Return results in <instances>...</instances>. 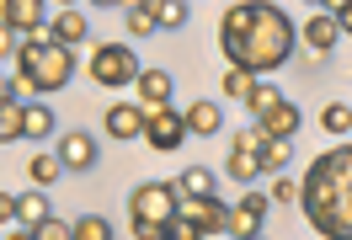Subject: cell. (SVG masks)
<instances>
[{
	"label": "cell",
	"instance_id": "6da1fadb",
	"mask_svg": "<svg viewBox=\"0 0 352 240\" xmlns=\"http://www.w3.org/2000/svg\"><path fill=\"white\" fill-rule=\"evenodd\" d=\"M294 22L283 17L278 0H241L219 17V48L230 65H245L267 75V69H283L294 54Z\"/></svg>",
	"mask_w": 352,
	"mask_h": 240
},
{
	"label": "cell",
	"instance_id": "7a4b0ae2",
	"mask_svg": "<svg viewBox=\"0 0 352 240\" xmlns=\"http://www.w3.org/2000/svg\"><path fill=\"white\" fill-rule=\"evenodd\" d=\"M309 230L326 240H352V144L326 150L305 171V193H299Z\"/></svg>",
	"mask_w": 352,
	"mask_h": 240
},
{
	"label": "cell",
	"instance_id": "3957f363",
	"mask_svg": "<svg viewBox=\"0 0 352 240\" xmlns=\"http://www.w3.org/2000/svg\"><path fill=\"white\" fill-rule=\"evenodd\" d=\"M16 69L22 75H32L38 80V91H65L69 75H75V54H69V43H54V38H22V48H16Z\"/></svg>",
	"mask_w": 352,
	"mask_h": 240
},
{
	"label": "cell",
	"instance_id": "277c9868",
	"mask_svg": "<svg viewBox=\"0 0 352 240\" xmlns=\"http://www.w3.org/2000/svg\"><path fill=\"white\" fill-rule=\"evenodd\" d=\"M129 219L133 224H176L182 219V187L176 182H144V187H133Z\"/></svg>",
	"mask_w": 352,
	"mask_h": 240
},
{
	"label": "cell",
	"instance_id": "5b68a950",
	"mask_svg": "<svg viewBox=\"0 0 352 240\" xmlns=\"http://www.w3.org/2000/svg\"><path fill=\"white\" fill-rule=\"evenodd\" d=\"M198 235H230V208L219 197H182V219L171 224V240H198Z\"/></svg>",
	"mask_w": 352,
	"mask_h": 240
},
{
	"label": "cell",
	"instance_id": "8992f818",
	"mask_svg": "<svg viewBox=\"0 0 352 240\" xmlns=\"http://www.w3.org/2000/svg\"><path fill=\"white\" fill-rule=\"evenodd\" d=\"M86 69H91V80H96V86H107V91L133 86V80H139V59H133L129 43H102L96 54H91Z\"/></svg>",
	"mask_w": 352,
	"mask_h": 240
},
{
	"label": "cell",
	"instance_id": "52a82bcc",
	"mask_svg": "<svg viewBox=\"0 0 352 240\" xmlns=\"http://www.w3.org/2000/svg\"><path fill=\"white\" fill-rule=\"evenodd\" d=\"M187 112H171V107H155L150 123H144V139H150V150H182V139H187Z\"/></svg>",
	"mask_w": 352,
	"mask_h": 240
},
{
	"label": "cell",
	"instance_id": "ba28073f",
	"mask_svg": "<svg viewBox=\"0 0 352 240\" xmlns=\"http://www.w3.org/2000/svg\"><path fill=\"white\" fill-rule=\"evenodd\" d=\"M0 17H6V27L11 32H22V38H32V32H48V17L43 0H0Z\"/></svg>",
	"mask_w": 352,
	"mask_h": 240
},
{
	"label": "cell",
	"instance_id": "9c48e42d",
	"mask_svg": "<svg viewBox=\"0 0 352 240\" xmlns=\"http://www.w3.org/2000/svg\"><path fill=\"white\" fill-rule=\"evenodd\" d=\"M299 38H305V48L315 54V59H320V54H331V48H336V38H342L336 11H315V17L305 22V32H299Z\"/></svg>",
	"mask_w": 352,
	"mask_h": 240
},
{
	"label": "cell",
	"instance_id": "30bf717a",
	"mask_svg": "<svg viewBox=\"0 0 352 240\" xmlns=\"http://www.w3.org/2000/svg\"><path fill=\"white\" fill-rule=\"evenodd\" d=\"M267 193H245L235 208H230V235H256L262 230V219H267Z\"/></svg>",
	"mask_w": 352,
	"mask_h": 240
},
{
	"label": "cell",
	"instance_id": "8fae6325",
	"mask_svg": "<svg viewBox=\"0 0 352 240\" xmlns=\"http://www.w3.org/2000/svg\"><path fill=\"white\" fill-rule=\"evenodd\" d=\"M144 123H150V112L133 107V102L107 107V139H144Z\"/></svg>",
	"mask_w": 352,
	"mask_h": 240
},
{
	"label": "cell",
	"instance_id": "7c38bea8",
	"mask_svg": "<svg viewBox=\"0 0 352 240\" xmlns=\"http://www.w3.org/2000/svg\"><path fill=\"white\" fill-rule=\"evenodd\" d=\"M256 123H262V129H267V139H294L305 118H299V107H294L288 96H278V102H272V107H267L262 118H256Z\"/></svg>",
	"mask_w": 352,
	"mask_h": 240
},
{
	"label": "cell",
	"instance_id": "4fadbf2b",
	"mask_svg": "<svg viewBox=\"0 0 352 240\" xmlns=\"http://www.w3.org/2000/svg\"><path fill=\"white\" fill-rule=\"evenodd\" d=\"M86 32H91V22H86V11H69V6H59L54 11V22H48V38L54 43H86Z\"/></svg>",
	"mask_w": 352,
	"mask_h": 240
},
{
	"label": "cell",
	"instance_id": "5bb4252c",
	"mask_svg": "<svg viewBox=\"0 0 352 240\" xmlns=\"http://www.w3.org/2000/svg\"><path fill=\"white\" fill-rule=\"evenodd\" d=\"M59 155H65L69 171H91V166H96V139L75 129V133H65V139H59Z\"/></svg>",
	"mask_w": 352,
	"mask_h": 240
},
{
	"label": "cell",
	"instance_id": "9a60e30c",
	"mask_svg": "<svg viewBox=\"0 0 352 240\" xmlns=\"http://www.w3.org/2000/svg\"><path fill=\"white\" fill-rule=\"evenodd\" d=\"M139 96H144V112H155V107H166L171 102V75L166 69H139Z\"/></svg>",
	"mask_w": 352,
	"mask_h": 240
},
{
	"label": "cell",
	"instance_id": "2e32d148",
	"mask_svg": "<svg viewBox=\"0 0 352 240\" xmlns=\"http://www.w3.org/2000/svg\"><path fill=\"white\" fill-rule=\"evenodd\" d=\"M224 171H230V182H256V176H267L262 155L256 150H241V144H230V160H224Z\"/></svg>",
	"mask_w": 352,
	"mask_h": 240
},
{
	"label": "cell",
	"instance_id": "e0dca14e",
	"mask_svg": "<svg viewBox=\"0 0 352 240\" xmlns=\"http://www.w3.org/2000/svg\"><path fill=\"white\" fill-rule=\"evenodd\" d=\"M16 139H27V107L0 96V144H16Z\"/></svg>",
	"mask_w": 352,
	"mask_h": 240
},
{
	"label": "cell",
	"instance_id": "ac0fdd59",
	"mask_svg": "<svg viewBox=\"0 0 352 240\" xmlns=\"http://www.w3.org/2000/svg\"><path fill=\"white\" fill-rule=\"evenodd\" d=\"M139 6H144V11H155V22L166 27V32H182V27H187V17H192L182 0H139Z\"/></svg>",
	"mask_w": 352,
	"mask_h": 240
},
{
	"label": "cell",
	"instance_id": "d6986e66",
	"mask_svg": "<svg viewBox=\"0 0 352 240\" xmlns=\"http://www.w3.org/2000/svg\"><path fill=\"white\" fill-rule=\"evenodd\" d=\"M187 129H192V133H219L224 129L219 102H192V107H187Z\"/></svg>",
	"mask_w": 352,
	"mask_h": 240
},
{
	"label": "cell",
	"instance_id": "ffe728a7",
	"mask_svg": "<svg viewBox=\"0 0 352 240\" xmlns=\"http://www.w3.org/2000/svg\"><path fill=\"white\" fill-rule=\"evenodd\" d=\"M176 187H182V197H214V171L208 166H187L176 176Z\"/></svg>",
	"mask_w": 352,
	"mask_h": 240
},
{
	"label": "cell",
	"instance_id": "44dd1931",
	"mask_svg": "<svg viewBox=\"0 0 352 240\" xmlns=\"http://www.w3.org/2000/svg\"><path fill=\"white\" fill-rule=\"evenodd\" d=\"M16 219H22L27 230H38L43 219H54V214H48V197L43 193H22V197H16Z\"/></svg>",
	"mask_w": 352,
	"mask_h": 240
},
{
	"label": "cell",
	"instance_id": "7402d4cb",
	"mask_svg": "<svg viewBox=\"0 0 352 240\" xmlns=\"http://www.w3.org/2000/svg\"><path fill=\"white\" fill-rule=\"evenodd\" d=\"M59 171H69V166H65V155H32V160H27V176H32L38 187L59 182Z\"/></svg>",
	"mask_w": 352,
	"mask_h": 240
},
{
	"label": "cell",
	"instance_id": "603a6c76",
	"mask_svg": "<svg viewBox=\"0 0 352 240\" xmlns=\"http://www.w3.org/2000/svg\"><path fill=\"white\" fill-rule=\"evenodd\" d=\"M256 91V69H245V65H224V96H251Z\"/></svg>",
	"mask_w": 352,
	"mask_h": 240
},
{
	"label": "cell",
	"instance_id": "cb8c5ba5",
	"mask_svg": "<svg viewBox=\"0 0 352 240\" xmlns=\"http://www.w3.org/2000/svg\"><path fill=\"white\" fill-rule=\"evenodd\" d=\"M288 160H294V139H267V150H262V166H267V176L288 171Z\"/></svg>",
	"mask_w": 352,
	"mask_h": 240
},
{
	"label": "cell",
	"instance_id": "d4e9b609",
	"mask_svg": "<svg viewBox=\"0 0 352 240\" xmlns=\"http://www.w3.org/2000/svg\"><path fill=\"white\" fill-rule=\"evenodd\" d=\"M69 235H75V240H112V224L102 214H86V219L69 224Z\"/></svg>",
	"mask_w": 352,
	"mask_h": 240
},
{
	"label": "cell",
	"instance_id": "484cf974",
	"mask_svg": "<svg viewBox=\"0 0 352 240\" xmlns=\"http://www.w3.org/2000/svg\"><path fill=\"white\" fill-rule=\"evenodd\" d=\"M320 129H326V133H352V107L331 102V107L320 112Z\"/></svg>",
	"mask_w": 352,
	"mask_h": 240
},
{
	"label": "cell",
	"instance_id": "4316f807",
	"mask_svg": "<svg viewBox=\"0 0 352 240\" xmlns=\"http://www.w3.org/2000/svg\"><path fill=\"white\" fill-rule=\"evenodd\" d=\"M123 22H129V38H150L155 27V11H144V6H129V17H123Z\"/></svg>",
	"mask_w": 352,
	"mask_h": 240
},
{
	"label": "cell",
	"instance_id": "83f0119b",
	"mask_svg": "<svg viewBox=\"0 0 352 240\" xmlns=\"http://www.w3.org/2000/svg\"><path fill=\"white\" fill-rule=\"evenodd\" d=\"M32 91H38V80H32V75H22V69H16V75H6V86H0V96H11V102H27Z\"/></svg>",
	"mask_w": 352,
	"mask_h": 240
},
{
	"label": "cell",
	"instance_id": "f1b7e54d",
	"mask_svg": "<svg viewBox=\"0 0 352 240\" xmlns=\"http://www.w3.org/2000/svg\"><path fill=\"white\" fill-rule=\"evenodd\" d=\"M54 133V112L48 107H27V139H48Z\"/></svg>",
	"mask_w": 352,
	"mask_h": 240
},
{
	"label": "cell",
	"instance_id": "f546056e",
	"mask_svg": "<svg viewBox=\"0 0 352 240\" xmlns=\"http://www.w3.org/2000/svg\"><path fill=\"white\" fill-rule=\"evenodd\" d=\"M278 96H283V91H272V86H262V80H256V91H251V96H245V107H251V118H262V112L272 107V102H278Z\"/></svg>",
	"mask_w": 352,
	"mask_h": 240
},
{
	"label": "cell",
	"instance_id": "4dcf8cb0",
	"mask_svg": "<svg viewBox=\"0 0 352 240\" xmlns=\"http://www.w3.org/2000/svg\"><path fill=\"white\" fill-rule=\"evenodd\" d=\"M299 193H305V182H288L283 171L272 176V203H299Z\"/></svg>",
	"mask_w": 352,
	"mask_h": 240
},
{
	"label": "cell",
	"instance_id": "1f68e13d",
	"mask_svg": "<svg viewBox=\"0 0 352 240\" xmlns=\"http://www.w3.org/2000/svg\"><path fill=\"white\" fill-rule=\"evenodd\" d=\"M133 240H171V224H133Z\"/></svg>",
	"mask_w": 352,
	"mask_h": 240
},
{
	"label": "cell",
	"instance_id": "d6a6232c",
	"mask_svg": "<svg viewBox=\"0 0 352 240\" xmlns=\"http://www.w3.org/2000/svg\"><path fill=\"white\" fill-rule=\"evenodd\" d=\"M32 235H38V240H65V235H69V224H59V219H43Z\"/></svg>",
	"mask_w": 352,
	"mask_h": 240
},
{
	"label": "cell",
	"instance_id": "836d02e7",
	"mask_svg": "<svg viewBox=\"0 0 352 240\" xmlns=\"http://www.w3.org/2000/svg\"><path fill=\"white\" fill-rule=\"evenodd\" d=\"M336 22H342V32H352V0H342V6H336Z\"/></svg>",
	"mask_w": 352,
	"mask_h": 240
},
{
	"label": "cell",
	"instance_id": "e575fe53",
	"mask_svg": "<svg viewBox=\"0 0 352 240\" xmlns=\"http://www.w3.org/2000/svg\"><path fill=\"white\" fill-rule=\"evenodd\" d=\"M91 6H96V11H112V6H123V0H91Z\"/></svg>",
	"mask_w": 352,
	"mask_h": 240
},
{
	"label": "cell",
	"instance_id": "d590c367",
	"mask_svg": "<svg viewBox=\"0 0 352 240\" xmlns=\"http://www.w3.org/2000/svg\"><path fill=\"white\" fill-rule=\"evenodd\" d=\"M305 6H315V11H320V6H326V0H305Z\"/></svg>",
	"mask_w": 352,
	"mask_h": 240
},
{
	"label": "cell",
	"instance_id": "8d00e7d4",
	"mask_svg": "<svg viewBox=\"0 0 352 240\" xmlns=\"http://www.w3.org/2000/svg\"><path fill=\"white\" fill-rule=\"evenodd\" d=\"M59 6H75V0H59Z\"/></svg>",
	"mask_w": 352,
	"mask_h": 240
}]
</instances>
